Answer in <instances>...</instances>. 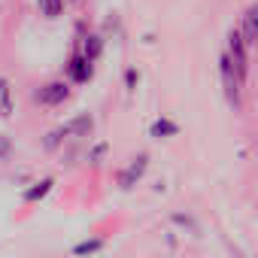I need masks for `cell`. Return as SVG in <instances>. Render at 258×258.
I'll list each match as a JSON object with an SVG mask.
<instances>
[{"label":"cell","instance_id":"cell-1","mask_svg":"<svg viewBox=\"0 0 258 258\" xmlns=\"http://www.w3.org/2000/svg\"><path fill=\"white\" fill-rule=\"evenodd\" d=\"M225 55L231 58V64H234L237 76H240V79H243V85H246V79H249V46H246V40H243L240 28H231V34H228V49H225Z\"/></svg>","mask_w":258,"mask_h":258},{"label":"cell","instance_id":"cell-2","mask_svg":"<svg viewBox=\"0 0 258 258\" xmlns=\"http://www.w3.org/2000/svg\"><path fill=\"white\" fill-rule=\"evenodd\" d=\"M219 76H222V88H225V97H228V103H231L234 109H240L243 79L237 76V70H234V64H231V58H228V55H222V58H219Z\"/></svg>","mask_w":258,"mask_h":258},{"label":"cell","instance_id":"cell-3","mask_svg":"<svg viewBox=\"0 0 258 258\" xmlns=\"http://www.w3.org/2000/svg\"><path fill=\"white\" fill-rule=\"evenodd\" d=\"M146 167H149V155L146 152H140L137 158H131L121 170H118V176H115V182H118V188L121 191H131L140 179H143V173H146Z\"/></svg>","mask_w":258,"mask_h":258},{"label":"cell","instance_id":"cell-4","mask_svg":"<svg viewBox=\"0 0 258 258\" xmlns=\"http://www.w3.org/2000/svg\"><path fill=\"white\" fill-rule=\"evenodd\" d=\"M67 97H70V85H67L64 79H52V82L40 85V91L34 94V100H37L40 106H61Z\"/></svg>","mask_w":258,"mask_h":258},{"label":"cell","instance_id":"cell-5","mask_svg":"<svg viewBox=\"0 0 258 258\" xmlns=\"http://www.w3.org/2000/svg\"><path fill=\"white\" fill-rule=\"evenodd\" d=\"M64 70H67V79H70V82H76V85H85V82L94 76V64H91L82 52H73V55H70V61L64 64Z\"/></svg>","mask_w":258,"mask_h":258},{"label":"cell","instance_id":"cell-6","mask_svg":"<svg viewBox=\"0 0 258 258\" xmlns=\"http://www.w3.org/2000/svg\"><path fill=\"white\" fill-rule=\"evenodd\" d=\"M61 131H64V137H88V134L94 131V118H91L88 112H79V115H73L67 124H61Z\"/></svg>","mask_w":258,"mask_h":258},{"label":"cell","instance_id":"cell-7","mask_svg":"<svg viewBox=\"0 0 258 258\" xmlns=\"http://www.w3.org/2000/svg\"><path fill=\"white\" fill-rule=\"evenodd\" d=\"M240 34H243V40H246L249 49L258 46V4H252V7L246 10V16H243V22H240Z\"/></svg>","mask_w":258,"mask_h":258},{"label":"cell","instance_id":"cell-8","mask_svg":"<svg viewBox=\"0 0 258 258\" xmlns=\"http://www.w3.org/2000/svg\"><path fill=\"white\" fill-rule=\"evenodd\" d=\"M16 109V100H13V85L7 76H0V118H10Z\"/></svg>","mask_w":258,"mask_h":258},{"label":"cell","instance_id":"cell-9","mask_svg":"<svg viewBox=\"0 0 258 258\" xmlns=\"http://www.w3.org/2000/svg\"><path fill=\"white\" fill-rule=\"evenodd\" d=\"M79 52L94 64L97 58H100V52H103V37L100 34H88V37H82V46H79Z\"/></svg>","mask_w":258,"mask_h":258},{"label":"cell","instance_id":"cell-10","mask_svg":"<svg viewBox=\"0 0 258 258\" xmlns=\"http://www.w3.org/2000/svg\"><path fill=\"white\" fill-rule=\"evenodd\" d=\"M52 188H55V179H52V176H46V179L34 182V185L25 191V201H28V204H37V201H43V198H46Z\"/></svg>","mask_w":258,"mask_h":258},{"label":"cell","instance_id":"cell-11","mask_svg":"<svg viewBox=\"0 0 258 258\" xmlns=\"http://www.w3.org/2000/svg\"><path fill=\"white\" fill-rule=\"evenodd\" d=\"M149 134L158 137V140H161V137H176V134H179V124L170 121V118H155L152 127H149Z\"/></svg>","mask_w":258,"mask_h":258},{"label":"cell","instance_id":"cell-12","mask_svg":"<svg viewBox=\"0 0 258 258\" xmlns=\"http://www.w3.org/2000/svg\"><path fill=\"white\" fill-rule=\"evenodd\" d=\"M64 4H67V0H37L40 16H46V19H58L64 13Z\"/></svg>","mask_w":258,"mask_h":258},{"label":"cell","instance_id":"cell-13","mask_svg":"<svg viewBox=\"0 0 258 258\" xmlns=\"http://www.w3.org/2000/svg\"><path fill=\"white\" fill-rule=\"evenodd\" d=\"M97 249H103V240H100V237H94V240H82V243H76V246H73V255H76V258H82V255H94Z\"/></svg>","mask_w":258,"mask_h":258},{"label":"cell","instance_id":"cell-14","mask_svg":"<svg viewBox=\"0 0 258 258\" xmlns=\"http://www.w3.org/2000/svg\"><path fill=\"white\" fill-rule=\"evenodd\" d=\"M10 155H13V140L7 134H0V161H7Z\"/></svg>","mask_w":258,"mask_h":258},{"label":"cell","instance_id":"cell-15","mask_svg":"<svg viewBox=\"0 0 258 258\" xmlns=\"http://www.w3.org/2000/svg\"><path fill=\"white\" fill-rule=\"evenodd\" d=\"M103 155H106V143H97V146L88 152V161H91V164H100V158H103Z\"/></svg>","mask_w":258,"mask_h":258},{"label":"cell","instance_id":"cell-16","mask_svg":"<svg viewBox=\"0 0 258 258\" xmlns=\"http://www.w3.org/2000/svg\"><path fill=\"white\" fill-rule=\"evenodd\" d=\"M137 82H140V73H137L134 67H131V70H124V85H127V88L134 91V88H137Z\"/></svg>","mask_w":258,"mask_h":258},{"label":"cell","instance_id":"cell-17","mask_svg":"<svg viewBox=\"0 0 258 258\" xmlns=\"http://www.w3.org/2000/svg\"><path fill=\"white\" fill-rule=\"evenodd\" d=\"M70 4H79V0H70Z\"/></svg>","mask_w":258,"mask_h":258}]
</instances>
